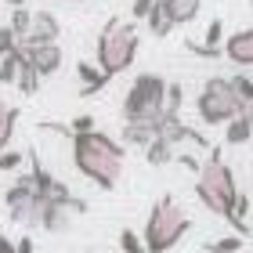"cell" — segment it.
<instances>
[{
  "label": "cell",
  "instance_id": "6da1fadb",
  "mask_svg": "<svg viewBox=\"0 0 253 253\" xmlns=\"http://www.w3.org/2000/svg\"><path fill=\"white\" fill-rule=\"evenodd\" d=\"M69 137H73V167L98 188H116L123 177L126 145L105 130H69Z\"/></svg>",
  "mask_w": 253,
  "mask_h": 253
},
{
  "label": "cell",
  "instance_id": "7a4b0ae2",
  "mask_svg": "<svg viewBox=\"0 0 253 253\" xmlns=\"http://www.w3.org/2000/svg\"><path fill=\"white\" fill-rule=\"evenodd\" d=\"M239 192H243V188L235 185V174H232V167L224 163L221 148L210 145V156L203 159L199 174H195V195H199V203H203L213 217H224V221L232 224L239 235H246L243 224H239V213H235Z\"/></svg>",
  "mask_w": 253,
  "mask_h": 253
},
{
  "label": "cell",
  "instance_id": "3957f363",
  "mask_svg": "<svg viewBox=\"0 0 253 253\" xmlns=\"http://www.w3.org/2000/svg\"><path fill=\"white\" fill-rule=\"evenodd\" d=\"M137 51H141V33H137L134 22H120L109 18L98 33V47H94V62L101 65V73L109 80H116L120 73L134 65Z\"/></svg>",
  "mask_w": 253,
  "mask_h": 253
},
{
  "label": "cell",
  "instance_id": "277c9868",
  "mask_svg": "<svg viewBox=\"0 0 253 253\" xmlns=\"http://www.w3.org/2000/svg\"><path fill=\"white\" fill-rule=\"evenodd\" d=\"M192 228V217L181 210V203L174 195H159L148 210V221H145V250L148 253H170L181 239L188 235Z\"/></svg>",
  "mask_w": 253,
  "mask_h": 253
},
{
  "label": "cell",
  "instance_id": "5b68a950",
  "mask_svg": "<svg viewBox=\"0 0 253 253\" xmlns=\"http://www.w3.org/2000/svg\"><path fill=\"white\" fill-rule=\"evenodd\" d=\"M167 80L159 73H137L130 80L123 94V123L126 120H163V105H167Z\"/></svg>",
  "mask_w": 253,
  "mask_h": 253
},
{
  "label": "cell",
  "instance_id": "8992f818",
  "mask_svg": "<svg viewBox=\"0 0 253 253\" xmlns=\"http://www.w3.org/2000/svg\"><path fill=\"white\" fill-rule=\"evenodd\" d=\"M195 112H199V120L206 126H224L232 116L243 112V101L235 94V84L232 76H210L199 90V98H195Z\"/></svg>",
  "mask_w": 253,
  "mask_h": 253
},
{
  "label": "cell",
  "instance_id": "52a82bcc",
  "mask_svg": "<svg viewBox=\"0 0 253 253\" xmlns=\"http://www.w3.org/2000/svg\"><path fill=\"white\" fill-rule=\"evenodd\" d=\"M22 47H26L33 69H37L43 80L54 76V73L62 69V62H65V54H62V47H58V40H54V43H22Z\"/></svg>",
  "mask_w": 253,
  "mask_h": 253
},
{
  "label": "cell",
  "instance_id": "ba28073f",
  "mask_svg": "<svg viewBox=\"0 0 253 253\" xmlns=\"http://www.w3.org/2000/svg\"><path fill=\"white\" fill-rule=\"evenodd\" d=\"M224 58L239 69H253V26L224 37Z\"/></svg>",
  "mask_w": 253,
  "mask_h": 253
},
{
  "label": "cell",
  "instance_id": "9c48e42d",
  "mask_svg": "<svg viewBox=\"0 0 253 253\" xmlns=\"http://www.w3.org/2000/svg\"><path fill=\"white\" fill-rule=\"evenodd\" d=\"M62 37V22L51 15V11H33V26H29V37L22 43H54Z\"/></svg>",
  "mask_w": 253,
  "mask_h": 253
},
{
  "label": "cell",
  "instance_id": "30bf717a",
  "mask_svg": "<svg viewBox=\"0 0 253 253\" xmlns=\"http://www.w3.org/2000/svg\"><path fill=\"white\" fill-rule=\"evenodd\" d=\"M73 206L69 203H47L43 199V221H40V228L43 232H51V235H62V232H69V224H73Z\"/></svg>",
  "mask_w": 253,
  "mask_h": 253
},
{
  "label": "cell",
  "instance_id": "8fae6325",
  "mask_svg": "<svg viewBox=\"0 0 253 253\" xmlns=\"http://www.w3.org/2000/svg\"><path fill=\"white\" fill-rule=\"evenodd\" d=\"M76 80H80V94H84V98L98 94L101 87H109V76L101 73L98 62H94V65H90V62H80V65H76Z\"/></svg>",
  "mask_w": 253,
  "mask_h": 253
},
{
  "label": "cell",
  "instance_id": "7c38bea8",
  "mask_svg": "<svg viewBox=\"0 0 253 253\" xmlns=\"http://www.w3.org/2000/svg\"><path fill=\"white\" fill-rule=\"evenodd\" d=\"M167 7V15L174 18V26H188L195 22V15L203 11V0H159Z\"/></svg>",
  "mask_w": 253,
  "mask_h": 253
},
{
  "label": "cell",
  "instance_id": "4fadbf2b",
  "mask_svg": "<svg viewBox=\"0 0 253 253\" xmlns=\"http://www.w3.org/2000/svg\"><path fill=\"white\" fill-rule=\"evenodd\" d=\"M253 141V123L239 112V116H232L224 123V145H232V148H239V145H250Z\"/></svg>",
  "mask_w": 253,
  "mask_h": 253
},
{
  "label": "cell",
  "instance_id": "5bb4252c",
  "mask_svg": "<svg viewBox=\"0 0 253 253\" xmlns=\"http://www.w3.org/2000/svg\"><path fill=\"white\" fill-rule=\"evenodd\" d=\"M145 159H148V167H167V163H174V141H170L167 134H159L152 145L145 148Z\"/></svg>",
  "mask_w": 253,
  "mask_h": 253
},
{
  "label": "cell",
  "instance_id": "9a60e30c",
  "mask_svg": "<svg viewBox=\"0 0 253 253\" xmlns=\"http://www.w3.org/2000/svg\"><path fill=\"white\" fill-rule=\"evenodd\" d=\"M145 26H148V33H152V37H167V33H174V29H177V26H174V18L167 15V7L159 4V0H156L152 15L145 18Z\"/></svg>",
  "mask_w": 253,
  "mask_h": 253
},
{
  "label": "cell",
  "instance_id": "2e32d148",
  "mask_svg": "<svg viewBox=\"0 0 253 253\" xmlns=\"http://www.w3.org/2000/svg\"><path fill=\"white\" fill-rule=\"evenodd\" d=\"M232 84H235L239 101H243V116L253 123V80H250L246 73H235V76H232Z\"/></svg>",
  "mask_w": 253,
  "mask_h": 253
},
{
  "label": "cell",
  "instance_id": "e0dca14e",
  "mask_svg": "<svg viewBox=\"0 0 253 253\" xmlns=\"http://www.w3.org/2000/svg\"><path fill=\"white\" fill-rule=\"evenodd\" d=\"M15 123H18V109H11L4 98H0V152L11 145V134H15Z\"/></svg>",
  "mask_w": 253,
  "mask_h": 253
},
{
  "label": "cell",
  "instance_id": "ac0fdd59",
  "mask_svg": "<svg viewBox=\"0 0 253 253\" xmlns=\"http://www.w3.org/2000/svg\"><path fill=\"white\" fill-rule=\"evenodd\" d=\"M7 26H11V33L18 37V43L29 37V26H33V11L22 4V7H11V18H7Z\"/></svg>",
  "mask_w": 253,
  "mask_h": 253
},
{
  "label": "cell",
  "instance_id": "d6986e66",
  "mask_svg": "<svg viewBox=\"0 0 253 253\" xmlns=\"http://www.w3.org/2000/svg\"><path fill=\"white\" fill-rule=\"evenodd\" d=\"M243 239L246 235H224V239H217V243H210L206 246V253H243Z\"/></svg>",
  "mask_w": 253,
  "mask_h": 253
},
{
  "label": "cell",
  "instance_id": "ffe728a7",
  "mask_svg": "<svg viewBox=\"0 0 253 253\" xmlns=\"http://www.w3.org/2000/svg\"><path fill=\"white\" fill-rule=\"evenodd\" d=\"M206 47H217V51H224V22L221 18H213L210 26H206Z\"/></svg>",
  "mask_w": 253,
  "mask_h": 253
},
{
  "label": "cell",
  "instance_id": "44dd1931",
  "mask_svg": "<svg viewBox=\"0 0 253 253\" xmlns=\"http://www.w3.org/2000/svg\"><path fill=\"white\" fill-rule=\"evenodd\" d=\"M120 246H123V253H148L145 239H137L134 228H123V232H120Z\"/></svg>",
  "mask_w": 253,
  "mask_h": 253
},
{
  "label": "cell",
  "instance_id": "7402d4cb",
  "mask_svg": "<svg viewBox=\"0 0 253 253\" xmlns=\"http://www.w3.org/2000/svg\"><path fill=\"white\" fill-rule=\"evenodd\" d=\"M22 167V152L18 148H4L0 152V170H18Z\"/></svg>",
  "mask_w": 253,
  "mask_h": 253
},
{
  "label": "cell",
  "instance_id": "603a6c76",
  "mask_svg": "<svg viewBox=\"0 0 253 253\" xmlns=\"http://www.w3.org/2000/svg\"><path fill=\"white\" fill-rule=\"evenodd\" d=\"M152 7H156V0H134V4H130V15H134V22H145L148 15H152Z\"/></svg>",
  "mask_w": 253,
  "mask_h": 253
},
{
  "label": "cell",
  "instance_id": "cb8c5ba5",
  "mask_svg": "<svg viewBox=\"0 0 253 253\" xmlns=\"http://www.w3.org/2000/svg\"><path fill=\"white\" fill-rule=\"evenodd\" d=\"M0 253H18V246L11 243V239H7L4 232H0Z\"/></svg>",
  "mask_w": 253,
  "mask_h": 253
},
{
  "label": "cell",
  "instance_id": "d4e9b609",
  "mask_svg": "<svg viewBox=\"0 0 253 253\" xmlns=\"http://www.w3.org/2000/svg\"><path fill=\"white\" fill-rule=\"evenodd\" d=\"M69 4H80V0H69Z\"/></svg>",
  "mask_w": 253,
  "mask_h": 253
},
{
  "label": "cell",
  "instance_id": "484cf974",
  "mask_svg": "<svg viewBox=\"0 0 253 253\" xmlns=\"http://www.w3.org/2000/svg\"><path fill=\"white\" fill-rule=\"evenodd\" d=\"M87 253H94V250H87Z\"/></svg>",
  "mask_w": 253,
  "mask_h": 253
}]
</instances>
